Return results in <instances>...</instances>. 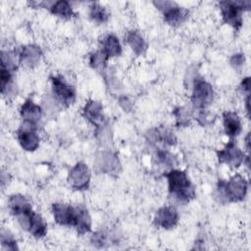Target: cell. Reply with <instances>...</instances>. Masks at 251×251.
<instances>
[{"label": "cell", "instance_id": "5", "mask_svg": "<svg viewBox=\"0 0 251 251\" xmlns=\"http://www.w3.org/2000/svg\"><path fill=\"white\" fill-rule=\"evenodd\" d=\"M192 86V105L197 110H204L207 106H209L212 103L214 99L213 86L201 77H195Z\"/></svg>", "mask_w": 251, "mask_h": 251}, {"label": "cell", "instance_id": "23", "mask_svg": "<svg viewBox=\"0 0 251 251\" xmlns=\"http://www.w3.org/2000/svg\"><path fill=\"white\" fill-rule=\"evenodd\" d=\"M49 10L52 14L63 19H69L74 16V11L71 4L65 0L53 2Z\"/></svg>", "mask_w": 251, "mask_h": 251}, {"label": "cell", "instance_id": "30", "mask_svg": "<svg viewBox=\"0 0 251 251\" xmlns=\"http://www.w3.org/2000/svg\"><path fill=\"white\" fill-rule=\"evenodd\" d=\"M244 61H245L244 55L241 53H237V54H233L230 57L229 63L233 68H239L244 64Z\"/></svg>", "mask_w": 251, "mask_h": 251}, {"label": "cell", "instance_id": "32", "mask_svg": "<svg viewBox=\"0 0 251 251\" xmlns=\"http://www.w3.org/2000/svg\"><path fill=\"white\" fill-rule=\"evenodd\" d=\"M119 102H120V105L125 109V111H126V110L128 111V110L130 109V107H131V101H130L126 96L121 97L120 100H119Z\"/></svg>", "mask_w": 251, "mask_h": 251}, {"label": "cell", "instance_id": "31", "mask_svg": "<svg viewBox=\"0 0 251 251\" xmlns=\"http://www.w3.org/2000/svg\"><path fill=\"white\" fill-rule=\"evenodd\" d=\"M105 235L102 232H95L91 236V242L96 246H103L105 244Z\"/></svg>", "mask_w": 251, "mask_h": 251}, {"label": "cell", "instance_id": "17", "mask_svg": "<svg viewBox=\"0 0 251 251\" xmlns=\"http://www.w3.org/2000/svg\"><path fill=\"white\" fill-rule=\"evenodd\" d=\"M225 132L229 137L237 136L241 132V122L235 112H225L223 115Z\"/></svg>", "mask_w": 251, "mask_h": 251}, {"label": "cell", "instance_id": "29", "mask_svg": "<svg viewBox=\"0 0 251 251\" xmlns=\"http://www.w3.org/2000/svg\"><path fill=\"white\" fill-rule=\"evenodd\" d=\"M159 131L162 143L167 145H175L176 143V137L171 129L167 127H161L159 128Z\"/></svg>", "mask_w": 251, "mask_h": 251}, {"label": "cell", "instance_id": "28", "mask_svg": "<svg viewBox=\"0 0 251 251\" xmlns=\"http://www.w3.org/2000/svg\"><path fill=\"white\" fill-rule=\"evenodd\" d=\"M157 160L160 164L166 167H174L176 164V157L166 150H160L157 152Z\"/></svg>", "mask_w": 251, "mask_h": 251}, {"label": "cell", "instance_id": "3", "mask_svg": "<svg viewBox=\"0 0 251 251\" xmlns=\"http://www.w3.org/2000/svg\"><path fill=\"white\" fill-rule=\"evenodd\" d=\"M250 6V1H221L220 9L224 22L233 28L239 29L242 25L241 13L249 10Z\"/></svg>", "mask_w": 251, "mask_h": 251}, {"label": "cell", "instance_id": "6", "mask_svg": "<svg viewBox=\"0 0 251 251\" xmlns=\"http://www.w3.org/2000/svg\"><path fill=\"white\" fill-rule=\"evenodd\" d=\"M153 4L163 13L164 21L170 25H179L188 19V11L173 1H154Z\"/></svg>", "mask_w": 251, "mask_h": 251}, {"label": "cell", "instance_id": "12", "mask_svg": "<svg viewBox=\"0 0 251 251\" xmlns=\"http://www.w3.org/2000/svg\"><path fill=\"white\" fill-rule=\"evenodd\" d=\"M95 167L100 173L118 175L121 170V163L114 153L102 151L95 158Z\"/></svg>", "mask_w": 251, "mask_h": 251}, {"label": "cell", "instance_id": "11", "mask_svg": "<svg viewBox=\"0 0 251 251\" xmlns=\"http://www.w3.org/2000/svg\"><path fill=\"white\" fill-rule=\"evenodd\" d=\"M52 213L55 222L61 226H75L76 218V208L67 203H54Z\"/></svg>", "mask_w": 251, "mask_h": 251}, {"label": "cell", "instance_id": "24", "mask_svg": "<svg viewBox=\"0 0 251 251\" xmlns=\"http://www.w3.org/2000/svg\"><path fill=\"white\" fill-rule=\"evenodd\" d=\"M89 16L92 19V21L98 23V24H103L106 23L109 19V13L107 9L100 5L99 3H92L89 9Z\"/></svg>", "mask_w": 251, "mask_h": 251}, {"label": "cell", "instance_id": "13", "mask_svg": "<svg viewBox=\"0 0 251 251\" xmlns=\"http://www.w3.org/2000/svg\"><path fill=\"white\" fill-rule=\"evenodd\" d=\"M178 222V213L173 206H164L160 208L154 217V224L156 226L171 229L176 226Z\"/></svg>", "mask_w": 251, "mask_h": 251}, {"label": "cell", "instance_id": "18", "mask_svg": "<svg viewBox=\"0 0 251 251\" xmlns=\"http://www.w3.org/2000/svg\"><path fill=\"white\" fill-rule=\"evenodd\" d=\"M76 208V218L75 227L78 234L82 235L89 232L91 229V217L88 210L83 205H77Z\"/></svg>", "mask_w": 251, "mask_h": 251}, {"label": "cell", "instance_id": "2", "mask_svg": "<svg viewBox=\"0 0 251 251\" xmlns=\"http://www.w3.org/2000/svg\"><path fill=\"white\" fill-rule=\"evenodd\" d=\"M248 183L240 175H234L227 181L219 179L216 193L221 202L242 201L247 193Z\"/></svg>", "mask_w": 251, "mask_h": 251}, {"label": "cell", "instance_id": "19", "mask_svg": "<svg viewBox=\"0 0 251 251\" xmlns=\"http://www.w3.org/2000/svg\"><path fill=\"white\" fill-rule=\"evenodd\" d=\"M125 40L137 55H142L147 50V43L144 37L136 29L128 30L125 36Z\"/></svg>", "mask_w": 251, "mask_h": 251}, {"label": "cell", "instance_id": "16", "mask_svg": "<svg viewBox=\"0 0 251 251\" xmlns=\"http://www.w3.org/2000/svg\"><path fill=\"white\" fill-rule=\"evenodd\" d=\"M20 114L24 123L36 126L41 118L42 110L39 105L32 101V99H26L21 106Z\"/></svg>", "mask_w": 251, "mask_h": 251}, {"label": "cell", "instance_id": "8", "mask_svg": "<svg viewBox=\"0 0 251 251\" xmlns=\"http://www.w3.org/2000/svg\"><path fill=\"white\" fill-rule=\"evenodd\" d=\"M90 171L88 167L82 163H76L69 172L68 181L70 185L76 190L87 189L90 182Z\"/></svg>", "mask_w": 251, "mask_h": 251}, {"label": "cell", "instance_id": "10", "mask_svg": "<svg viewBox=\"0 0 251 251\" xmlns=\"http://www.w3.org/2000/svg\"><path fill=\"white\" fill-rule=\"evenodd\" d=\"M17 138L22 148L25 151H34L39 146V136L36 132V126L24 123L17 130Z\"/></svg>", "mask_w": 251, "mask_h": 251}, {"label": "cell", "instance_id": "21", "mask_svg": "<svg viewBox=\"0 0 251 251\" xmlns=\"http://www.w3.org/2000/svg\"><path fill=\"white\" fill-rule=\"evenodd\" d=\"M108 58L119 56L122 53V46L118 37L114 34L106 35L102 40L101 49Z\"/></svg>", "mask_w": 251, "mask_h": 251}, {"label": "cell", "instance_id": "9", "mask_svg": "<svg viewBox=\"0 0 251 251\" xmlns=\"http://www.w3.org/2000/svg\"><path fill=\"white\" fill-rule=\"evenodd\" d=\"M218 160L221 164H226L230 168H238L242 162H244V152H242L232 140H230L226 146L217 151Z\"/></svg>", "mask_w": 251, "mask_h": 251}, {"label": "cell", "instance_id": "27", "mask_svg": "<svg viewBox=\"0 0 251 251\" xmlns=\"http://www.w3.org/2000/svg\"><path fill=\"white\" fill-rule=\"evenodd\" d=\"M176 124L179 126H186L190 121V111L185 107H178L174 111Z\"/></svg>", "mask_w": 251, "mask_h": 251}, {"label": "cell", "instance_id": "7", "mask_svg": "<svg viewBox=\"0 0 251 251\" xmlns=\"http://www.w3.org/2000/svg\"><path fill=\"white\" fill-rule=\"evenodd\" d=\"M52 92L55 99L62 105L68 107L75 100V88L70 84L64 76L57 75L51 76Z\"/></svg>", "mask_w": 251, "mask_h": 251}, {"label": "cell", "instance_id": "4", "mask_svg": "<svg viewBox=\"0 0 251 251\" xmlns=\"http://www.w3.org/2000/svg\"><path fill=\"white\" fill-rule=\"evenodd\" d=\"M18 222L21 226L28 231L35 238H42L47 233V225L42 217L29 209L23 214L17 216Z\"/></svg>", "mask_w": 251, "mask_h": 251}, {"label": "cell", "instance_id": "33", "mask_svg": "<svg viewBox=\"0 0 251 251\" xmlns=\"http://www.w3.org/2000/svg\"><path fill=\"white\" fill-rule=\"evenodd\" d=\"M240 86L243 89V91H245V92H247V94H249V92H250V78L248 76L244 77L243 80L241 81Z\"/></svg>", "mask_w": 251, "mask_h": 251}, {"label": "cell", "instance_id": "14", "mask_svg": "<svg viewBox=\"0 0 251 251\" xmlns=\"http://www.w3.org/2000/svg\"><path fill=\"white\" fill-rule=\"evenodd\" d=\"M82 115L96 128L105 125L103 105L97 100H88L83 107Z\"/></svg>", "mask_w": 251, "mask_h": 251}, {"label": "cell", "instance_id": "34", "mask_svg": "<svg viewBox=\"0 0 251 251\" xmlns=\"http://www.w3.org/2000/svg\"><path fill=\"white\" fill-rule=\"evenodd\" d=\"M249 103H250V95L248 94L246 99H245V105H246V111L248 114V117L250 116V107H249Z\"/></svg>", "mask_w": 251, "mask_h": 251}, {"label": "cell", "instance_id": "1", "mask_svg": "<svg viewBox=\"0 0 251 251\" xmlns=\"http://www.w3.org/2000/svg\"><path fill=\"white\" fill-rule=\"evenodd\" d=\"M165 176L168 180L170 194L177 200L189 202L195 197V187L184 171L172 169L165 174Z\"/></svg>", "mask_w": 251, "mask_h": 251}, {"label": "cell", "instance_id": "20", "mask_svg": "<svg viewBox=\"0 0 251 251\" xmlns=\"http://www.w3.org/2000/svg\"><path fill=\"white\" fill-rule=\"evenodd\" d=\"M8 207L10 212L15 216H19L24 212L32 209L28 199L22 194H13L8 200Z\"/></svg>", "mask_w": 251, "mask_h": 251}, {"label": "cell", "instance_id": "26", "mask_svg": "<svg viewBox=\"0 0 251 251\" xmlns=\"http://www.w3.org/2000/svg\"><path fill=\"white\" fill-rule=\"evenodd\" d=\"M1 246L3 250H17L18 245L17 241L13 237V235L5 228H2L1 230Z\"/></svg>", "mask_w": 251, "mask_h": 251}, {"label": "cell", "instance_id": "22", "mask_svg": "<svg viewBox=\"0 0 251 251\" xmlns=\"http://www.w3.org/2000/svg\"><path fill=\"white\" fill-rule=\"evenodd\" d=\"M20 61L19 51H2L1 52V67L11 72L17 70Z\"/></svg>", "mask_w": 251, "mask_h": 251}, {"label": "cell", "instance_id": "15", "mask_svg": "<svg viewBox=\"0 0 251 251\" xmlns=\"http://www.w3.org/2000/svg\"><path fill=\"white\" fill-rule=\"evenodd\" d=\"M19 53L21 64L27 68H34L35 66H37L42 56L41 48L35 44H28L23 46Z\"/></svg>", "mask_w": 251, "mask_h": 251}, {"label": "cell", "instance_id": "25", "mask_svg": "<svg viewBox=\"0 0 251 251\" xmlns=\"http://www.w3.org/2000/svg\"><path fill=\"white\" fill-rule=\"evenodd\" d=\"M108 59L109 58L102 50H98L89 55V65L92 69L96 71H104Z\"/></svg>", "mask_w": 251, "mask_h": 251}]
</instances>
